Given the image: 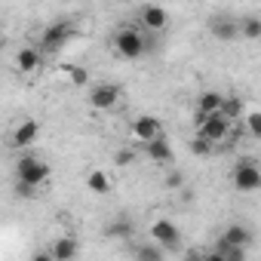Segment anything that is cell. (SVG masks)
I'll use <instances>...</instances> for the list:
<instances>
[{
	"instance_id": "cell-19",
	"label": "cell",
	"mask_w": 261,
	"mask_h": 261,
	"mask_svg": "<svg viewBox=\"0 0 261 261\" xmlns=\"http://www.w3.org/2000/svg\"><path fill=\"white\" fill-rule=\"evenodd\" d=\"M133 230H136V227H133V221H129V218H117V221L108 224L105 233L114 237V240H129V237H133Z\"/></svg>"
},
{
	"instance_id": "cell-10",
	"label": "cell",
	"mask_w": 261,
	"mask_h": 261,
	"mask_svg": "<svg viewBox=\"0 0 261 261\" xmlns=\"http://www.w3.org/2000/svg\"><path fill=\"white\" fill-rule=\"evenodd\" d=\"M37 139H40V123H37V120H22V123L13 129L10 145H13V148H31Z\"/></svg>"
},
{
	"instance_id": "cell-13",
	"label": "cell",
	"mask_w": 261,
	"mask_h": 261,
	"mask_svg": "<svg viewBox=\"0 0 261 261\" xmlns=\"http://www.w3.org/2000/svg\"><path fill=\"white\" fill-rule=\"evenodd\" d=\"M40 65H43V53H40L37 46H25V49H19V56H16V68H19L22 74H34Z\"/></svg>"
},
{
	"instance_id": "cell-2",
	"label": "cell",
	"mask_w": 261,
	"mask_h": 261,
	"mask_svg": "<svg viewBox=\"0 0 261 261\" xmlns=\"http://www.w3.org/2000/svg\"><path fill=\"white\" fill-rule=\"evenodd\" d=\"M71 37H74V22L71 19H56L40 34V53H59V49L68 46Z\"/></svg>"
},
{
	"instance_id": "cell-18",
	"label": "cell",
	"mask_w": 261,
	"mask_h": 261,
	"mask_svg": "<svg viewBox=\"0 0 261 261\" xmlns=\"http://www.w3.org/2000/svg\"><path fill=\"white\" fill-rule=\"evenodd\" d=\"M218 114H224L230 123H233V120H240V117L246 114V108H243V98H237V95H230V98H221V108H218Z\"/></svg>"
},
{
	"instance_id": "cell-11",
	"label": "cell",
	"mask_w": 261,
	"mask_h": 261,
	"mask_svg": "<svg viewBox=\"0 0 261 261\" xmlns=\"http://www.w3.org/2000/svg\"><path fill=\"white\" fill-rule=\"evenodd\" d=\"M139 22H142L148 31H166L169 13H166L163 7H157V4H145V7L139 10Z\"/></svg>"
},
{
	"instance_id": "cell-16",
	"label": "cell",
	"mask_w": 261,
	"mask_h": 261,
	"mask_svg": "<svg viewBox=\"0 0 261 261\" xmlns=\"http://www.w3.org/2000/svg\"><path fill=\"white\" fill-rule=\"evenodd\" d=\"M218 243L221 246H249L252 243V233L243 224H230V227H224V233L218 237Z\"/></svg>"
},
{
	"instance_id": "cell-5",
	"label": "cell",
	"mask_w": 261,
	"mask_h": 261,
	"mask_svg": "<svg viewBox=\"0 0 261 261\" xmlns=\"http://www.w3.org/2000/svg\"><path fill=\"white\" fill-rule=\"evenodd\" d=\"M233 188L240 194H255L261 188V172H258V166H255L252 157H246V160L237 163V169H233Z\"/></svg>"
},
{
	"instance_id": "cell-14",
	"label": "cell",
	"mask_w": 261,
	"mask_h": 261,
	"mask_svg": "<svg viewBox=\"0 0 261 261\" xmlns=\"http://www.w3.org/2000/svg\"><path fill=\"white\" fill-rule=\"evenodd\" d=\"M221 92H215V89H206V92H200V98H197V123L203 120V117H209V114H215L218 108H221Z\"/></svg>"
},
{
	"instance_id": "cell-27",
	"label": "cell",
	"mask_w": 261,
	"mask_h": 261,
	"mask_svg": "<svg viewBox=\"0 0 261 261\" xmlns=\"http://www.w3.org/2000/svg\"><path fill=\"white\" fill-rule=\"evenodd\" d=\"M181 185H185V175H181V172H169V175H166V188L175 191V188H181Z\"/></svg>"
},
{
	"instance_id": "cell-7",
	"label": "cell",
	"mask_w": 261,
	"mask_h": 261,
	"mask_svg": "<svg viewBox=\"0 0 261 261\" xmlns=\"http://www.w3.org/2000/svg\"><path fill=\"white\" fill-rule=\"evenodd\" d=\"M209 31H212V37H215V40H221V43H230V40H237V37H240L237 19H233V16H227V13L212 16V19H209Z\"/></svg>"
},
{
	"instance_id": "cell-15",
	"label": "cell",
	"mask_w": 261,
	"mask_h": 261,
	"mask_svg": "<svg viewBox=\"0 0 261 261\" xmlns=\"http://www.w3.org/2000/svg\"><path fill=\"white\" fill-rule=\"evenodd\" d=\"M77 252H80V246L74 237H59L49 246V258H56V261H71V258H77Z\"/></svg>"
},
{
	"instance_id": "cell-3",
	"label": "cell",
	"mask_w": 261,
	"mask_h": 261,
	"mask_svg": "<svg viewBox=\"0 0 261 261\" xmlns=\"http://www.w3.org/2000/svg\"><path fill=\"white\" fill-rule=\"evenodd\" d=\"M49 178V163H43L40 157H22L16 163V181H25L31 188H43Z\"/></svg>"
},
{
	"instance_id": "cell-12",
	"label": "cell",
	"mask_w": 261,
	"mask_h": 261,
	"mask_svg": "<svg viewBox=\"0 0 261 261\" xmlns=\"http://www.w3.org/2000/svg\"><path fill=\"white\" fill-rule=\"evenodd\" d=\"M145 154H148V160H154V163H172V160H175L166 133H160V136H154L151 142H145Z\"/></svg>"
},
{
	"instance_id": "cell-22",
	"label": "cell",
	"mask_w": 261,
	"mask_h": 261,
	"mask_svg": "<svg viewBox=\"0 0 261 261\" xmlns=\"http://www.w3.org/2000/svg\"><path fill=\"white\" fill-rule=\"evenodd\" d=\"M136 258H142V261H160L163 258V246H139Z\"/></svg>"
},
{
	"instance_id": "cell-23",
	"label": "cell",
	"mask_w": 261,
	"mask_h": 261,
	"mask_svg": "<svg viewBox=\"0 0 261 261\" xmlns=\"http://www.w3.org/2000/svg\"><path fill=\"white\" fill-rule=\"evenodd\" d=\"M68 77H71V83H74V86H86V83H89L86 68H68Z\"/></svg>"
},
{
	"instance_id": "cell-9",
	"label": "cell",
	"mask_w": 261,
	"mask_h": 261,
	"mask_svg": "<svg viewBox=\"0 0 261 261\" xmlns=\"http://www.w3.org/2000/svg\"><path fill=\"white\" fill-rule=\"evenodd\" d=\"M163 133V123L154 117V114H139L136 120H133V136L145 145V142H151L154 136H160Z\"/></svg>"
},
{
	"instance_id": "cell-17",
	"label": "cell",
	"mask_w": 261,
	"mask_h": 261,
	"mask_svg": "<svg viewBox=\"0 0 261 261\" xmlns=\"http://www.w3.org/2000/svg\"><path fill=\"white\" fill-rule=\"evenodd\" d=\"M86 188H89L92 194L105 197V194L111 191V178H108V172H101V169H92V172L86 175Z\"/></svg>"
},
{
	"instance_id": "cell-26",
	"label": "cell",
	"mask_w": 261,
	"mask_h": 261,
	"mask_svg": "<svg viewBox=\"0 0 261 261\" xmlns=\"http://www.w3.org/2000/svg\"><path fill=\"white\" fill-rule=\"evenodd\" d=\"M16 194L25 197V200H31V197L37 194V188H31V185H25V181H16Z\"/></svg>"
},
{
	"instance_id": "cell-6",
	"label": "cell",
	"mask_w": 261,
	"mask_h": 261,
	"mask_svg": "<svg viewBox=\"0 0 261 261\" xmlns=\"http://www.w3.org/2000/svg\"><path fill=\"white\" fill-rule=\"evenodd\" d=\"M120 101V86L117 83H98L89 89V108L92 111H111Z\"/></svg>"
},
{
	"instance_id": "cell-20",
	"label": "cell",
	"mask_w": 261,
	"mask_h": 261,
	"mask_svg": "<svg viewBox=\"0 0 261 261\" xmlns=\"http://www.w3.org/2000/svg\"><path fill=\"white\" fill-rule=\"evenodd\" d=\"M237 28H240V37H246V40H258V37H261V22H258L255 16L240 19V22H237Z\"/></svg>"
},
{
	"instance_id": "cell-8",
	"label": "cell",
	"mask_w": 261,
	"mask_h": 261,
	"mask_svg": "<svg viewBox=\"0 0 261 261\" xmlns=\"http://www.w3.org/2000/svg\"><path fill=\"white\" fill-rule=\"evenodd\" d=\"M151 237L157 240V246H163V249H178V227L169 221V218H157L154 224H151Z\"/></svg>"
},
{
	"instance_id": "cell-25",
	"label": "cell",
	"mask_w": 261,
	"mask_h": 261,
	"mask_svg": "<svg viewBox=\"0 0 261 261\" xmlns=\"http://www.w3.org/2000/svg\"><path fill=\"white\" fill-rule=\"evenodd\" d=\"M191 151H194L197 157H209V154H212V145H209V142H203V139L197 136V139L191 142Z\"/></svg>"
},
{
	"instance_id": "cell-4",
	"label": "cell",
	"mask_w": 261,
	"mask_h": 261,
	"mask_svg": "<svg viewBox=\"0 0 261 261\" xmlns=\"http://www.w3.org/2000/svg\"><path fill=\"white\" fill-rule=\"evenodd\" d=\"M227 129H230V120H227L224 114H218V111H215V114H209V117H203V120L197 123V136L215 148L218 142H224V139H227Z\"/></svg>"
},
{
	"instance_id": "cell-21",
	"label": "cell",
	"mask_w": 261,
	"mask_h": 261,
	"mask_svg": "<svg viewBox=\"0 0 261 261\" xmlns=\"http://www.w3.org/2000/svg\"><path fill=\"white\" fill-rule=\"evenodd\" d=\"M246 117V133L252 136V139H261V114L258 111H249V114H243Z\"/></svg>"
},
{
	"instance_id": "cell-1",
	"label": "cell",
	"mask_w": 261,
	"mask_h": 261,
	"mask_svg": "<svg viewBox=\"0 0 261 261\" xmlns=\"http://www.w3.org/2000/svg\"><path fill=\"white\" fill-rule=\"evenodd\" d=\"M114 49L123 56V59H142L151 46H154V37H148V34H142L139 28H120V31H114Z\"/></svg>"
},
{
	"instance_id": "cell-24",
	"label": "cell",
	"mask_w": 261,
	"mask_h": 261,
	"mask_svg": "<svg viewBox=\"0 0 261 261\" xmlns=\"http://www.w3.org/2000/svg\"><path fill=\"white\" fill-rule=\"evenodd\" d=\"M114 163H117V166H133V163H136V151H129V148L117 151V154H114Z\"/></svg>"
}]
</instances>
